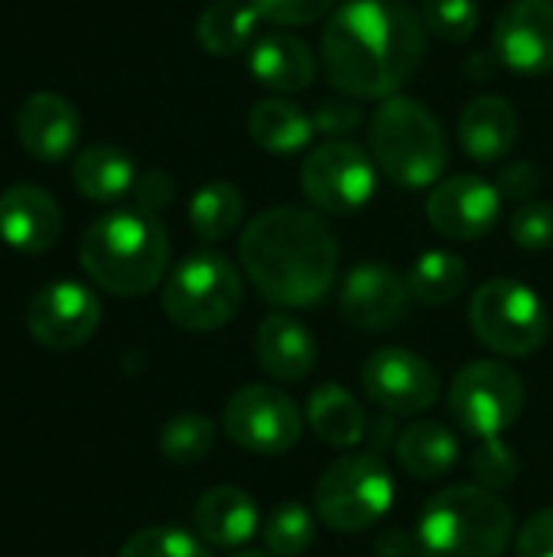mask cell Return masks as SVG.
<instances>
[{"mask_svg":"<svg viewBox=\"0 0 553 557\" xmlns=\"http://www.w3.org/2000/svg\"><path fill=\"white\" fill-rule=\"evenodd\" d=\"M362 124V108L352 98H326L313 108V127L316 134H326L332 140H342Z\"/></svg>","mask_w":553,"mask_h":557,"instance_id":"cell-37","label":"cell"},{"mask_svg":"<svg viewBox=\"0 0 553 557\" xmlns=\"http://www.w3.org/2000/svg\"><path fill=\"white\" fill-rule=\"evenodd\" d=\"M407 300H411L407 277H401L388 264L365 261L345 274L339 290V313L352 330L378 333L404 317Z\"/></svg>","mask_w":553,"mask_h":557,"instance_id":"cell-16","label":"cell"},{"mask_svg":"<svg viewBox=\"0 0 553 557\" xmlns=\"http://www.w3.org/2000/svg\"><path fill=\"white\" fill-rule=\"evenodd\" d=\"M424 55V16L401 0H345L323 29L326 75L349 98H391Z\"/></svg>","mask_w":553,"mask_h":557,"instance_id":"cell-1","label":"cell"},{"mask_svg":"<svg viewBox=\"0 0 553 557\" xmlns=\"http://www.w3.org/2000/svg\"><path fill=\"white\" fill-rule=\"evenodd\" d=\"M85 274L114 297H143L169 271V238L156 215L130 206L95 219L78 245Z\"/></svg>","mask_w":553,"mask_h":557,"instance_id":"cell-3","label":"cell"},{"mask_svg":"<svg viewBox=\"0 0 553 557\" xmlns=\"http://www.w3.org/2000/svg\"><path fill=\"white\" fill-rule=\"evenodd\" d=\"M62 235L59 202L33 183H13L0 193V242L20 255H42Z\"/></svg>","mask_w":553,"mask_h":557,"instance_id":"cell-18","label":"cell"},{"mask_svg":"<svg viewBox=\"0 0 553 557\" xmlns=\"http://www.w3.org/2000/svg\"><path fill=\"white\" fill-rule=\"evenodd\" d=\"M394 454H398V463L414 480L433 483V480H443L456 467L460 441L450 428H443L437 421H417L398 434Z\"/></svg>","mask_w":553,"mask_h":557,"instance_id":"cell-25","label":"cell"},{"mask_svg":"<svg viewBox=\"0 0 553 557\" xmlns=\"http://www.w3.org/2000/svg\"><path fill=\"white\" fill-rule=\"evenodd\" d=\"M248 69L274 91H303L316 75V59L303 39L290 33H271L254 39L248 49Z\"/></svg>","mask_w":553,"mask_h":557,"instance_id":"cell-22","label":"cell"},{"mask_svg":"<svg viewBox=\"0 0 553 557\" xmlns=\"http://www.w3.org/2000/svg\"><path fill=\"white\" fill-rule=\"evenodd\" d=\"M101 326V300L78 281H52L39 287L26 307L29 336L52 352L81 349Z\"/></svg>","mask_w":553,"mask_h":557,"instance_id":"cell-13","label":"cell"},{"mask_svg":"<svg viewBox=\"0 0 553 557\" xmlns=\"http://www.w3.org/2000/svg\"><path fill=\"white\" fill-rule=\"evenodd\" d=\"M515 557H553V506L535 512L515 535Z\"/></svg>","mask_w":553,"mask_h":557,"instance_id":"cell-40","label":"cell"},{"mask_svg":"<svg viewBox=\"0 0 553 557\" xmlns=\"http://www.w3.org/2000/svg\"><path fill=\"white\" fill-rule=\"evenodd\" d=\"M261 535L267 555L300 557L316 542V512H310L303 503H280L267 512Z\"/></svg>","mask_w":553,"mask_h":557,"instance_id":"cell-30","label":"cell"},{"mask_svg":"<svg viewBox=\"0 0 553 557\" xmlns=\"http://www.w3.org/2000/svg\"><path fill=\"white\" fill-rule=\"evenodd\" d=\"M231 557H274V555H264V552H238V555Z\"/></svg>","mask_w":553,"mask_h":557,"instance_id":"cell-43","label":"cell"},{"mask_svg":"<svg viewBox=\"0 0 553 557\" xmlns=\"http://www.w3.org/2000/svg\"><path fill=\"white\" fill-rule=\"evenodd\" d=\"M130 196H134V206H137V209H143V212H150V215H160V212L173 202L176 186H173V176H169L166 170H147V173L137 176Z\"/></svg>","mask_w":553,"mask_h":557,"instance_id":"cell-38","label":"cell"},{"mask_svg":"<svg viewBox=\"0 0 553 557\" xmlns=\"http://www.w3.org/2000/svg\"><path fill=\"white\" fill-rule=\"evenodd\" d=\"M16 140L33 160L59 163L65 160L81 134V117L75 104L59 91H33L16 108Z\"/></svg>","mask_w":553,"mask_h":557,"instance_id":"cell-17","label":"cell"},{"mask_svg":"<svg viewBox=\"0 0 553 557\" xmlns=\"http://www.w3.org/2000/svg\"><path fill=\"white\" fill-rule=\"evenodd\" d=\"M525 408V382L495 359H479L460 369L450 385V414L476 441H499Z\"/></svg>","mask_w":553,"mask_h":557,"instance_id":"cell-9","label":"cell"},{"mask_svg":"<svg viewBox=\"0 0 553 557\" xmlns=\"http://www.w3.org/2000/svg\"><path fill=\"white\" fill-rule=\"evenodd\" d=\"M362 388L381 411L404 418L424 414L440 401L437 369L404 346L375 349L362 366Z\"/></svg>","mask_w":553,"mask_h":557,"instance_id":"cell-12","label":"cell"},{"mask_svg":"<svg viewBox=\"0 0 553 557\" xmlns=\"http://www.w3.org/2000/svg\"><path fill=\"white\" fill-rule=\"evenodd\" d=\"M512 242L525 251L553 248V206L551 202H525L515 209L508 222Z\"/></svg>","mask_w":553,"mask_h":557,"instance_id":"cell-34","label":"cell"},{"mask_svg":"<svg viewBox=\"0 0 553 557\" xmlns=\"http://www.w3.org/2000/svg\"><path fill=\"white\" fill-rule=\"evenodd\" d=\"M254 10L280 26H306L332 10L336 0H251Z\"/></svg>","mask_w":553,"mask_h":557,"instance_id":"cell-36","label":"cell"},{"mask_svg":"<svg viewBox=\"0 0 553 557\" xmlns=\"http://www.w3.org/2000/svg\"><path fill=\"white\" fill-rule=\"evenodd\" d=\"M473 473L479 480V486L499 493L508 490L518 476V457L515 450L499 437V441H486L476 454H473Z\"/></svg>","mask_w":553,"mask_h":557,"instance_id":"cell-35","label":"cell"},{"mask_svg":"<svg viewBox=\"0 0 553 557\" xmlns=\"http://www.w3.org/2000/svg\"><path fill=\"white\" fill-rule=\"evenodd\" d=\"M215 447V424L205 414H176L160 431V454L176 467L202 463Z\"/></svg>","mask_w":553,"mask_h":557,"instance_id":"cell-31","label":"cell"},{"mask_svg":"<svg viewBox=\"0 0 553 557\" xmlns=\"http://www.w3.org/2000/svg\"><path fill=\"white\" fill-rule=\"evenodd\" d=\"M420 16L433 36L447 42H466L479 26V3L476 0H424Z\"/></svg>","mask_w":553,"mask_h":557,"instance_id":"cell-33","label":"cell"},{"mask_svg":"<svg viewBox=\"0 0 553 557\" xmlns=\"http://www.w3.org/2000/svg\"><path fill=\"white\" fill-rule=\"evenodd\" d=\"M303 414L297 401L274 385L238 388L222 414V428L231 444L257 457L290 454L303 437Z\"/></svg>","mask_w":553,"mask_h":557,"instance_id":"cell-10","label":"cell"},{"mask_svg":"<svg viewBox=\"0 0 553 557\" xmlns=\"http://www.w3.org/2000/svg\"><path fill=\"white\" fill-rule=\"evenodd\" d=\"M469 326L486 349L508 359H525L548 343L551 313L528 284L495 277L473 294Z\"/></svg>","mask_w":553,"mask_h":557,"instance_id":"cell-8","label":"cell"},{"mask_svg":"<svg viewBox=\"0 0 553 557\" xmlns=\"http://www.w3.org/2000/svg\"><path fill=\"white\" fill-rule=\"evenodd\" d=\"M368 140L375 163L404 189H424L443 176L447 137L440 121L414 98H385L372 114Z\"/></svg>","mask_w":553,"mask_h":557,"instance_id":"cell-5","label":"cell"},{"mask_svg":"<svg viewBox=\"0 0 553 557\" xmlns=\"http://www.w3.org/2000/svg\"><path fill=\"white\" fill-rule=\"evenodd\" d=\"M499 65H502V62H499V55H495V52H476V55L466 62V69H469V78H476V82H486V78H492Z\"/></svg>","mask_w":553,"mask_h":557,"instance_id":"cell-42","label":"cell"},{"mask_svg":"<svg viewBox=\"0 0 553 557\" xmlns=\"http://www.w3.org/2000/svg\"><path fill=\"white\" fill-rule=\"evenodd\" d=\"M238 258L257 294L284 310L323 304L339 271L332 228L300 206H277L251 219L241 232Z\"/></svg>","mask_w":553,"mask_h":557,"instance_id":"cell-2","label":"cell"},{"mask_svg":"<svg viewBox=\"0 0 553 557\" xmlns=\"http://www.w3.org/2000/svg\"><path fill=\"white\" fill-rule=\"evenodd\" d=\"M460 140L469 160L499 163L518 140V114L502 95H482L469 101L460 117Z\"/></svg>","mask_w":553,"mask_h":557,"instance_id":"cell-21","label":"cell"},{"mask_svg":"<svg viewBox=\"0 0 553 557\" xmlns=\"http://www.w3.org/2000/svg\"><path fill=\"white\" fill-rule=\"evenodd\" d=\"M137 166L127 150L114 144H91L72 160V183L91 202H117L137 183Z\"/></svg>","mask_w":553,"mask_h":557,"instance_id":"cell-23","label":"cell"},{"mask_svg":"<svg viewBox=\"0 0 553 557\" xmlns=\"http://www.w3.org/2000/svg\"><path fill=\"white\" fill-rule=\"evenodd\" d=\"M306 428L329 447H359L368 434L362 401L342 385H319L306 401Z\"/></svg>","mask_w":553,"mask_h":557,"instance_id":"cell-24","label":"cell"},{"mask_svg":"<svg viewBox=\"0 0 553 557\" xmlns=\"http://www.w3.org/2000/svg\"><path fill=\"white\" fill-rule=\"evenodd\" d=\"M244 304L238 268L218 251H192L163 284V313L186 333H215L228 326Z\"/></svg>","mask_w":553,"mask_h":557,"instance_id":"cell-7","label":"cell"},{"mask_svg":"<svg viewBox=\"0 0 553 557\" xmlns=\"http://www.w3.org/2000/svg\"><path fill=\"white\" fill-rule=\"evenodd\" d=\"M375 555L378 557H411L417 555V539L407 535L404 529H388L375 539Z\"/></svg>","mask_w":553,"mask_h":557,"instance_id":"cell-41","label":"cell"},{"mask_svg":"<svg viewBox=\"0 0 553 557\" xmlns=\"http://www.w3.org/2000/svg\"><path fill=\"white\" fill-rule=\"evenodd\" d=\"M495 189L502 199L508 202H528L538 189H541V170L531 160H518L499 170Z\"/></svg>","mask_w":553,"mask_h":557,"instance_id":"cell-39","label":"cell"},{"mask_svg":"<svg viewBox=\"0 0 553 557\" xmlns=\"http://www.w3.org/2000/svg\"><path fill=\"white\" fill-rule=\"evenodd\" d=\"M257 20L251 0H212L196 23V39L209 55H238L254 46Z\"/></svg>","mask_w":553,"mask_h":557,"instance_id":"cell-27","label":"cell"},{"mask_svg":"<svg viewBox=\"0 0 553 557\" xmlns=\"http://www.w3.org/2000/svg\"><path fill=\"white\" fill-rule=\"evenodd\" d=\"M502 215V196L495 183L482 176H453L433 186L427 199V219L433 232L453 242L486 238Z\"/></svg>","mask_w":553,"mask_h":557,"instance_id":"cell-15","label":"cell"},{"mask_svg":"<svg viewBox=\"0 0 553 557\" xmlns=\"http://www.w3.org/2000/svg\"><path fill=\"white\" fill-rule=\"evenodd\" d=\"M241 219H244V199L225 180H212V183L199 186L196 196L189 199V228L205 245L231 238L238 232Z\"/></svg>","mask_w":553,"mask_h":557,"instance_id":"cell-28","label":"cell"},{"mask_svg":"<svg viewBox=\"0 0 553 557\" xmlns=\"http://www.w3.org/2000/svg\"><path fill=\"white\" fill-rule=\"evenodd\" d=\"M192 522L205 545L241 548L261 532V509L238 486H212L199 496Z\"/></svg>","mask_w":553,"mask_h":557,"instance_id":"cell-19","label":"cell"},{"mask_svg":"<svg viewBox=\"0 0 553 557\" xmlns=\"http://www.w3.org/2000/svg\"><path fill=\"white\" fill-rule=\"evenodd\" d=\"M300 183L306 199L329 212V215H349L372 202L378 173L375 160L352 140H326L303 160Z\"/></svg>","mask_w":553,"mask_h":557,"instance_id":"cell-11","label":"cell"},{"mask_svg":"<svg viewBox=\"0 0 553 557\" xmlns=\"http://www.w3.org/2000/svg\"><path fill=\"white\" fill-rule=\"evenodd\" d=\"M515 519L505 499L479 483L440 490L417 516L420 557H502L512 545Z\"/></svg>","mask_w":553,"mask_h":557,"instance_id":"cell-4","label":"cell"},{"mask_svg":"<svg viewBox=\"0 0 553 557\" xmlns=\"http://www.w3.org/2000/svg\"><path fill=\"white\" fill-rule=\"evenodd\" d=\"M248 131L251 140L274 157H290L297 150H303L316 127H313V114H306L300 104L287 101V98H264L251 108L248 117Z\"/></svg>","mask_w":553,"mask_h":557,"instance_id":"cell-26","label":"cell"},{"mask_svg":"<svg viewBox=\"0 0 553 557\" xmlns=\"http://www.w3.org/2000/svg\"><path fill=\"white\" fill-rule=\"evenodd\" d=\"M254 356L277 382H303L316 366V339L300 320L274 313L257 326Z\"/></svg>","mask_w":553,"mask_h":557,"instance_id":"cell-20","label":"cell"},{"mask_svg":"<svg viewBox=\"0 0 553 557\" xmlns=\"http://www.w3.org/2000/svg\"><path fill=\"white\" fill-rule=\"evenodd\" d=\"M469 284V268L460 255L453 251H424L411 271H407V290L414 300H420L424 307H443L453 304Z\"/></svg>","mask_w":553,"mask_h":557,"instance_id":"cell-29","label":"cell"},{"mask_svg":"<svg viewBox=\"0 0 553 557\" xmlns=\"http://www.w3.org/2000/svg\"><path fill=\"white\" fill-rule=\"evenodd\" d=\"M394 496V476L378 454H345L316 480L313 512L329 532L362 535L388 516Z\"/></svg>","mask_w":553,"mask_h":557,"instance_id":"cell-6","label":"cell"},{"mask_svg":"<svg viewBox=\"0 0 553 557\" xmlns=\"http://www.w3.org/2000/svg\"><path fill=\"white\" fill-rule=\"evenodd\" d=\"M117 557H212L209 545L176 525H150L134 532Z\"/></svg>","mask_w":553,"mask_h":557,"instance_id":"cell-32","label":"cell"},{"mask_svg":"<svg viewBox=\"0 0 553 557\" xmlns=\"http://www.w3.org/2000/svg\"><path fill=\"white\" fill-rule=\"evenodd\" d=\"M492 52L525 78L553 72V0H512L495 20Z\"/></svg>","mask_w":553,"mask_h":557,"instance_id":"cell-14","label":"cell"}]
</instances>
